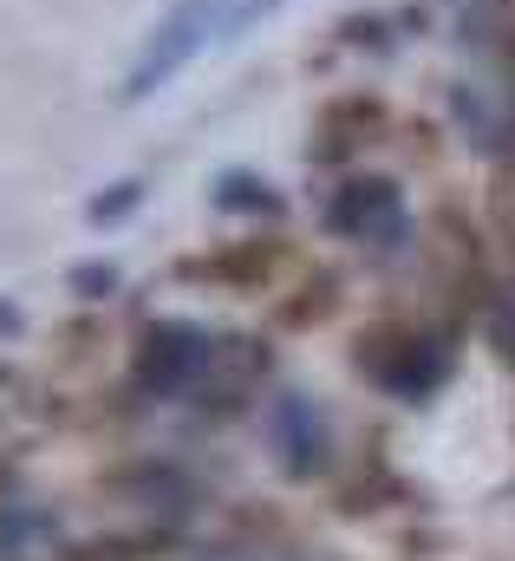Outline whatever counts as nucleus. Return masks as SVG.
<instances>
[{"label": "nucleus", "mask_w": 515, "mask_h": 561, "mask_svg": "<svg viewBox=\"0 0 515 561\" xmlns=\"http://www.w3.org/2000/svg\"><path fill=\"white\" fill-rule=\"evenodd\" d=\"M72 287L92 294V287H112V268H72Z\"/></svg>", "instance_id": "0eeeda50"}, {"label": "nucleus", "mask_w": 515, "mask_h": 561, "mask_svg": "<svg viewBox=\"0 0 515 561\" xmlns=\"http://www.w3.org/2000/svg\"><path fill=\"white\" fill-rule=\"evenodd\" d=\"M229 20H222V0H176L170 13H163V26L150 33V46H144V59L130 66L125 79V99H150V92H163L203 46H209V33H222Z\"/></svg>", "instance_id": "f257e3e1"}, {"label": "nucleus", "mask_w": 515, "mask_h": 561, "mask_svg": "<svg viewBox=\"0 0 515 561\" xmlns=\"http://www.w3.org/2000/svg\"><path fill=\"white\" fill-rule=\"evenodd\" d=\"M274 7H281V0H242V7L229 13V26H222V33H249V26H255V20H267Z\"/></svg>", "instance_id": "423d86ee"}, {"label": "nucleus", "mask_w": 515, "mask_h": 561, "mask_svg": "<svg viewBox=\"0 0 515 561\" xmlns=\"http://www.w3.org/2000/svg\"><path fill=\"white\" fill-rule=\"evenodd\" d=\"M203 359H209V340L196 333V327H150L144 333V346H137V379L150 386V392H183L196 373H203Z\"/></svg>", "instance_id": "7ed1b4c3"}, {"label": "nucleus", "mask_w": 515, "mask_h": 561, "mask_svg": "<svg viewBox=\"0 0 515 561\" xmlns=\"http://www.w3.org/2000/svg\"><path fill=\"white\" fill-rule=\"evenodd\" d=\"M366 373L398 399H417V392L437 386V353L424 340H373L366 346Z\"/></svg>", "instance_id": "20e7f679"}, {"label": "nucleus", "mask_w": 515, "mask_h": 561, "mask_svg": "<svg viewBox=\"0 0 515 561\" xmlns=\"http://www.w3.org/2000/svg\"><path fill=\"white\" fill-rule=\"evenodd\" d=\"M274 437H281V450H287V470H313V463H320V419H313V405L287 399V405L274 412Z\"/></svg>", "instance_id": "39448f33"}, {"label": "nucleus", "mask_w": 515, "mask_h": 561, "mask_svg": "<svg viewBox=\"0 0 515 561\" xmlns=\"http://www.w3.org/2000/svg\"><path fill=\"white\" fill-rule=\"evenodd\" d=\"M327 229L333 236H353V242H391L404 229V203H398V190H391L386 176H359V183H346L333 196Z\"/></svg>", "instance_id": "f03ea898"}]
</instances>
